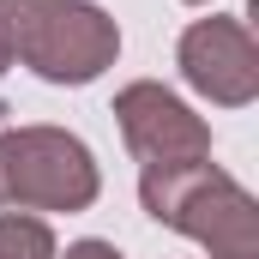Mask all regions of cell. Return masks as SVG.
Instances as JSON below:
<instances>
[{"mask_svg": "<svg viewBox=\"0 0 259 259\" xmlns=\"http://www.w3.org/2000/svg\"><path fill=\"white\" fill-rule=\"evenodd\" d=\"M139 199L157 223L181 229L211 259H259V205L211 157L169 163V169H139Z\"/></svg>", "mask_w": 259, "mask_h": 259, "instance_id": "cell-1", "label": "cell"}, {"mask_svg": "<svg viewBox=\"0 0 259 259\" xmlns=\"http://www.w3.org/2000/svg\"><path fill=\"white\" fill-rule=\"evenodd\" d=\"M12 61L49 84H91L121 55V24L91 0H0Z\"/></svg>", "mask_w": 259, "mask_h": 259, "instance_id": "cell-2", "label": "cell"}, {"mask_svg": "<svg viewBox=\"0 0 259 259\" xmlns=\"http://www.w3.org/2000/svg\"><path fill=\"white\" fill-rule=\"evenodd\" d=\"M103 193L97 157L66 127L0 133V211H91Z\"/></svg>", "mask_w": 259, "mask_h": 259, "instance_id": "cell-3", "label": "cell"}, {"mask_svg": "<svg viewBox=\"0 0 259 259\" xmlns=\"http://www.w3.org/2000/svg\"><path fill=\"white\" fill-rule=\"evenodd\" d=\"M115 121H121V139L139 157V169H169V163L211 157V127L199 121L175 91H163L151 78H139V84H127L115 97Z\"/></svg>", "mask_w": 259, "mask_h": 259, "instance_id": "cell-4", "label": "cell"}, {"mask_svg": "<svg viewBox=\"0 0 259 259\" xmlns=\"http://www.w3.org/2000/svg\"><path fill=\"white\" fill-rule=\"evenodd\" d=\"M181 78L217 109H247L259 97V49L241 18H199L181 36Z\"/></svg>", "mask_w": 259, "mask_h": 259, "instance_id": "cell-5", "label": "cell"}, {"mask_svg": "<svg viewBox=\"0 0 259 259\" xmlns=\"http://www.w3.org/2000/svg\"><path fill=\"white\" fill-rule=\"evenodd\" d=\"M0 259H61L55 229L30 211H6L0 217Z\"/></svg>", "mask_w": 259, "mask_h": 259, "instance_id": "cell-6", "label": "cell"}, {"mask_svg": "<svg viewBox=\"0 0 259 259\" xmlns=\"http://www.w3.org/2000/svg\"><path fill=\"white\" fill-rule=\"evenodd\" d=\"M66 259H121V253H115L109 241H72V247H66Z\"/></svg>", "mask_w": 259, "mask_h": 259, "instance_id": "cell-7", "label": "cell"}, {"mask_svg": "<svg viewBox=\"0 0 259 259\" xmlns=\"http://www.w3.org/2000/svg\"><path fill=\"white\" fill-rule=\"evenodd\" d=\"M12 66V42H6V12H0V72Z\"/></svg>", "mask_w": 259, "mask_h": 259, "instance_id": "cell-8", "label": "cell"}, {"mask_svg": "<svg viewBox=\"0 0 259 259\" xmlns=\"http://www.w3.org/2000/svg\"><path fill=\"white\" fill-rule=\"evenodd\" d=\"M187 6H211V0H187Z\"/></svg>", "mask_w": 259, "mask_h": 259, "instance_id": "cell-9", "label": "cell"}, {"mask_svg": "<svg viewBox=\"0 0 259 259\" xmlns=\"http://www.w3.org/2000/svg\"><path fill=\"white\" fill-rule=\"evenodd\" d=\"M0 115H6V109H0Z\"/></svg>", "mask_w": 259, "mask_h": 259, "instance_id": "cell-10", "label": "cell"}]
</instances>
